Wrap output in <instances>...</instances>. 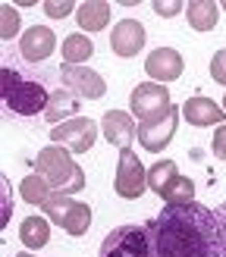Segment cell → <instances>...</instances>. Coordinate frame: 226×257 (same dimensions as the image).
Segmentation results:
<instances>
[{
	"mask_svg": "<svg viewBox=\"0 0 226 257\" xmlns=\"http://www.w3.org/2000/svg\"><path fill=\"white\" fill-rule=\"evenodd\" d=\"M57 75H60L63 88H69V91H72L75 97L97 100V97H104V91H107V82L100 79L97 72L85 69V66H69V63H63Z\"/></svg>",
	"mask_w": 226,
	"mask_h": 257,
	"instance_id": "obj_9",
	"label": "cell"
},
{
	"mask_svg": "<svg viewBox=\"0 0 226 257\" xmlns=\"http://www.w3.org/2000/svg\"><path fill=\"white\" fill-rule=\"evenodd\" d=\"M47 72L35 69L32 63H25L16 54H4V66H0V94H4V107L10 116H44L47 104H50V91H47Z\"/></svg>",
	"mask_w": 226,
	"mask_h": 257,
	"instance_id": "obj_2",
	"label": "cell"
},
{
	"mask_svg": "<svg viewBox=\"0 0 226 257\" xmlns=\"http://www.w3.org/2000/svg\"><path fill=\"white\" fill-rule=\"evenodd\" d=\"M163 201L170 204V207H179V204H192L195 201V182L192 179H185V176H176L173 182L163 188Z\"/></svg>",
	"mask_w": 226,
	"mask_h": 257,
	"instance_id": "obj_22",
	"label": "cell"
},
{
	"mask_svg": "<svg viewBox=\"0 0 226 257\" xmlns=\"http://www.w3.org/2000/svg\"><path fill=\"white\" fill-rule=\"evenodd\" d=\"M113 188H117L120 198H142L148 191V173L145 166L138 163V157L132 151H120V163H117V179H113Z\"/></svg>",
	"mask_w": 226,
	"mask_h": 257,
	"instance_id": "obj_8",
	"label": "cell"
},
{
	"mask_svg": "<svg viewBox=\"0 0 226 257\" xmlns=\"http://www.w3.org/2000/svg\"><path fill=\"white\" fill-rule=\"evenodd\" d=\"M213 157L226 160V125H220L217 132H213Z\"/></svg>",
	"mask_w": 226,
	"mask_h": 257,
	"instance_id": "obj_27",
	"label": "cell"
},
{
	"mask_svg": "<svg viewBox=\"0 0 226 257\" xmlns=\"http://www.w3.org/2000/svg\"><path fill=\"white\" fill-rule=\"evenodd\" d=\"M75 110H79V97H75L69 88H57V91H50V104H47V113H44V116H47L50 122L60 125L63 116H72V119H75Z\"/></svg>",
	"mask_w": 226,
	"mask_h": 257,
	"instance_id": "obj_18",
	"label": "cell"
},
{
	"mask_svg": "<svg viewBox=\"0 0 226 257\" xmlns=\"http://www.w3.org/2000/svg\"><path fill=\"white\" fill-rule=\"evenodd\" d=\"M35 173L41 179H47L50 188H54L57 195H72V191L85 188L82 166L75 163L69 157V151L60 148V145H50V148H44L41 154H38V157H35Z\"/></svg>",
	"mask_w": 226,
	"mask_h": 257,
	"instance_id": "obj_3",
	"label": "cell"
},
{
	"mask_svg": "<svg viewBox=\"0 0 226 257\" xmlns=\"http://www.w3.org/2000/svg\"><path fill=\"white\" fill-rule=\"evenodd\" d=\"M176 176H179L176 173V163L173 160H160V163L151 166V173H148V188L157 191V195H163V188H167Z\"/></svg>",
	"mask_w": 226,
	"mask_h": 257,
	"instance_id": "obj_23",
	"label": "cell"
},
{
	"mask_svg": "<svg viewBox=\"0 0 226 257\" xmlns=\"http://www.w3.org/2000/svg\"><path fill=\"white\" fill-rule=\"evenodd\" d=\"M220 7H226V4H220Z\"/></svg>",
	"mask_w": 226,
	"mask_h": 257,
	"instance_id": "obj_31",
	"label": "cell"
},
{
	"mask_svg": "<svg viewBox=\"0 0 226 257\" xmlns=\"http://www.w3.org/2000/svg\"><path fill=\"white\" fill-rule=\"evenodd\" d=\"M223 104H226V100H223Z\"/></svg>",
	"mask_w": 226,
	"mask_h": 257,
	"instance_id": "obj_32",
	"label": "cell"
},
{
	"mask_svg": "<svg viewBox=\"0 0 226 257\" xmlns=\"http://www.w3.org/2000/svg\"><path fill=\"white\" fill-rule=\"evenodd\" d=\"M182 116L192 122V125H217L223 122V107H217L210 97H188L182 104Z\"/></svg>",
	"mask_w": 226,
	"mask_h": 257,
	"instance_id": "obj_15",
	"label": "cell"
},
{
	"mask_svg": "<svg viewBox=\"0 0 226 257\" xmlns=\"http://www.w3.org/2000/svg\"><path fill=\"white\" fill-rule=\"evenodd\" d=\"M19 195H22L25 201H29V204H38V207H44V204H47L50 198H57V191L50 188L47 179H41L38 173H32V176H25V179H22Z\"/></svg>",
	"mask_w": 226,
	"mask_h": 257,
	"instance_id": "obj_20",
	"label": "cell"
},
{
	"mask_svg": "<svg viewBox=\"0 0 226 257\" xmlns=\"http://www.w3.org/2000/svg\"><path fill=\"white\" fill-rule=\"evenodd\" d=\"M19 32V16H16V10L13 7H4L0 10V35L4 38H13Z\"/></svg>",
	"mask_w": 226,
	"mask_h": 257,
	"instance_id": "obj_24",
	"label": "cell"
},
{
	"mask_svg": "<svg viewBox=\"0 0 226 257\" xmlns=\"http://www.w3.org/2000/svg\"><path fill=\"white\" fill-rule=\"evenodd\" d=\"M100 132H104V138L110 141L113 148L129 151V145L138 135V125H135V119L126 110H107L104 119H100Z\"/></svg>",
	"mask_w": 226,
	"mask_h": 257,
	"instance_id": "obj_11",
	"label": "cell"
},
{
	"mask_svg": "<svg viewBox=\"0 0 226 257\" xmlns=\"http://www.w3.org/2000/svg\"><path fill=\"white\" fill-rule=\"evenodd\" d=\"M220 4H213V0H192V4H185V16H188V25H192L195 32H210L213 25H217V10Z\"/></svg>",
	"mask_w": 226,
	"mask_h": 257,
	"instance_id": "obj_16",
	"label": "cell"
},
{
	"mask_svg": "<svg viewBox=\"0 0 226 257\" xmlns=\"http://www.w3.org/2000/svg\"><path fill=\"white\" fill-rule=\"evenodd\" d=\"M72 0H57V4H50V0H47V4H44V13H47V16L50 19H63V16H69V13H72Z\"/></svg>",
	"mask_w": 226,
	"mask_h": 257,
	"instance_id": "obj_26",
	"label": "cell"
},
{
	"mask_svg": "<svg viewBox=\"0 0 226 257\" xmlns=\"http://www.w3.org/2000/svg\"><path fill=\"white\" fill-rule=\"evenodd\" d=\"M97 257H157L148 226H120L100 241Z\"/></svg>",
	"mask_w": 226,
	"mask_h": 257,
	"instance_id": "obj_4",
	"label": "cell"
},
{
	"mask_svg": "<svg viewBox=\"0 0 226 257\" xmlns=\"http://www.w3.org/2000/svg\"><path fill=\"white\" fill-rule=\"evenodd\" d=\"M19 257H35V254H25V251H22V254H19Z\"/></svg>",
	"mask_w": 226,
	"mask_h": 257,
	"instance_id": "obj_30",
	"label": "cell"
},
{
	"mask_svg": "<svg viewBox=\"0 0 226 257\" xmlns=\"http://www.w3.org/2000/svg\"><path fill=\"white\" fill-rule=\"evenodd\" d=\"M176 125H179V110H176V107H167V110L160 113V116L142 119V125H138V135H135V138L142 141V148H145V151L160 154V151L173 141Z\"/></svg>",
	"mask_w": 226,
	"mask_h": 257,
	"instance_id": "obj_6",
	"label": "cell"
},
{
	"mask_svg": "<svg viewBox=\"0 0 226 257\" xmlns=\"http://www.w3.org/2000/svg\"><path fill=\"white\" fill-rule=\"evenodd\" d=\"M110 47H113V54L123 57V60L135 57L138 50L145 47V29H142V22H135V19H123L117 29L110 32Z\"/></svg>",
	"mask_w": 226,
	"mask_h": 257,
	"instance_id": "obj_13",
	"label": "cell"
},
{
	"mask_svg": "<svg viewBox=\"0 0 226 257\" xmlns=\"http://www.w3.org/2000/svg\"><path fill=\"white\" fill-rule=\"evenodd\" d=\"M210 79H213V82H220V85L226 88V47L217 50V57L210 60Z\"/></svg>",
	"mask_w": 226,
	"mask_h": 257,
	"instance_id": "obj_25",
	"label": "cell"
},
{
	"mask_svg": "<svg viewBox=\"0 0 226 257\" xmlns=\"http://www.w3.org/2000/svg\"><path fill=\"white\" fill-rule=\"evenodd\" d=\"M97 138V122L94 119H85V116H75L69 122H60L50 128V141H57L60 148H66L69 154H85L88 148L94 145Z\"/></svg>",
	"mask_w": 226,
	"mask_h": 257,
	"instance_id": "obj_7",
	"label": "cell"
},
{
	"mask_svg": "<svg viewBox=\"0 0 226 257\" xmlns=\"http://www.w3.org/2000/svg\"><path fill=\"white\" fill-rule=\"evenodd\" d=\"M145 72L154 82H173V79H179V72H182V57L176 54L173 47H157V50H151V57L145 60Z\"/></svg>",
	"mask_w": 226,
	"mask_h": 257,
	"instance_id": "obj_14",
	"label": "cell"
},
{
	"mask_svg": "<svg viewBox=\"0 0 226 257\" xmlns=\"http://www.w3.org/2000/svg\"><path fill=\"white\" fill-rule=\"evenodd\" d=\"M91 54H94V47L88 41V35H69L66 41H63V60H66L69 66H82Z\"/></svg>",
	"mask_w": 226,
	"mask_h": 257,
	"instance_id": "obj_21",
	"label": "cell"
},
{
	"mask_svg": "<svg viewBox=\"0 0 226 257\" xmlns=\"http://www.w3.org/2000/svg\"><path fill=\"white\" fill-rule=\"evenodd\" d=\"M148 232L157 257H223L220 220L204 204H167Z\"/></svg>",
	"mask_w": 226,
	"mask_h": 257,
	"instance_id": "obj_1",
	"label": "cell"
},
{
	"mask_svg": "<svg viewBox=\"0 0 226 257\" xmlns=\"http://www.w3.org/2000/svg\"><path fill=\"white\" fill-rule=\"evenodd\" d=\"M19 238H22V245L25 248H44L47 241H50V226L44 216H25L22 226H19Z\"/></svg>",
	"mask_w": 226,
	"mask_h": 257,
	"instance_id": "obj_19",
	"label": "cell"
},
{
	"mask_svg": "<svg viewBox=\"0 0 226 257\" xmlns=\"http://www.w3.org/2000/svg\"><path fill=\"white\" fill-rule=\"evenodd\" d=\"M129 107L138 119H151V116H160L163 110L170 107V94H167V85L160 82H145L138 85L132 97H129Z\"/></svg>",
	"mask_w": 226,
	"mask_h": 257,
	"instance_id": "obj_10",
	"label": "cell"
},
{
	"mask_svg": "<svg viewBox=\"0 0 226 257\" xmlns=\"http://www.w3.org/2000/svg\"><path fill=\"white\" fill-rule=\"evenodd\" d=\"M75 19H79L82 32H100L104 25L110 22V4H104V0H88V4H82L79 10H75Z\"/></svg>",
	"mask_w": 226,
	"mask_h": 257,
	"instance_id": "obj_17",
	"label": "cell"
},
{
	"mask_svg": "<svg viewBox=\"0 0 226 257\" xmlns=\"http://www.w3.org/2000/svg\"><path fill=\"white\" fill-rule=\"evenodd\" d=\"M217 220H220V235H223V257H226V201L217 207Z\"/></svg>",
	"mask_w": 226,
	"mask_h": 257,
	"instance_id": "obj_29",
	"label": "cell"
},
{
	"mask_svg": "<svg viewBox=\"0 0 226 257\" xmlns=\"http://www.w3.org/2000/svg\"><path fill=\"white\" fill-rule=\"evenodd\" d=\"M151 7H154L157 16H176V13H179L185 4H163V0H157V4H151Z\"/></svg>",
	"mask_w": 226,
	"mask_h": 257,
	"instance_id": "obj_28",
	"label": "cell"
},
{
	"mask_svg": "<svg viewBox=\"0 0 226 257\" xmlns=\"http://www.w3.org/2000/svg\"><path fill=\"white\" fill-rule=\"evenodd\" d=\"M41 210L50 216V223H57L63 232H69V235H85L88 226H91V207L82 204V201H75V198H69V195L50 198Z\"/></svg>",
	"mask_w": 226,
	"mask_h": 257,
	"instance_id": "obj_5",
	"label": "cell"
},
{
	"mask_svg": "<svg viewBox=\"0 0 226 257\" xmlns=\"http://www.w3.org/2000/svg\"><path fill=\"white\" fill-rule=\"evenodd\" d=\"M57 47V35L44 29V25H32V29H25V35L19 38V57L25 63H41L54 54Z\"/></svg>",
	"mask_w": 226,
	"mask_h": 257,
	"instance_id": "obj_12",
	"label": "cell"
}]
</instances>
